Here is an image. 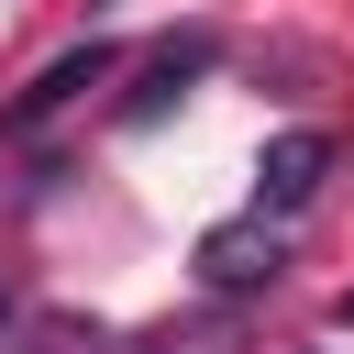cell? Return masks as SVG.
I'll return each instance as SVG.
<instances>
[{"instance_id": "obj_5", "label": "cell", "mask_w": 354, "mask_h": 354, "mask_svg": "<svg viewBox=\"0 0 354 354\" xmlns=\"http://www.w3.org/2000/svg\"><path fill=\"white\" fill-rule=\"evenodd\" d=\"M0 321H11V277H0Z\"/></svg>"}, {"instance_id": "obj_4", "label": "cell", "mask_w": 354, "mask_h": 354, "mask_svg": "<svg viewBox=\"0 0 354 354\" xmlns=\"http://www.w3.org/2000/svg\"><path fill=\"white\" fill-rule=\"evenodd\" d=\"M111 66H122V44H100V33H88L77 55H55V66H44V77H33L22 100H11V133H33V122H55V111H66L77 88H100Z\"/></svg>"}, {"instance_id": "obj_1", "label": "cell", "mask_w": 354, "mask_h": 354, "mask_svg": "<svg viewBox=\"0 0 354 354\" xmlns=\"http://www.w3.org/2000/svg\"><path fill=\"white\" fill-rule=\"evenodd\" d=\"M199 277H210L221 299H254V288H277V277H288V243H277V221L254 210V221H221V232H199Z\"/></svg>"}, {"instance_id": "obj_2", "label": "cell", "mask_w": 354, "mask_h": 354, "mask_svg": "<svg viewBox=\"0 0 354 354\" xmlns=\"http://www.w3.org/2000/svg\"><path fill=\"white\" fill-rule=\"evenodd\" d=\"M321 177H332V133H310V122H299V133H277V144H266V166H254V210H266V221H288V210H310V199H321Z\"/></svg>"}, {"instance_id": "obj_3", "label": "cell", "mask_w": 354, "mask_h": 354, "mask_svg": "<svg viewBox=\"0 0 354 354\" xmlns=\"http://www.w3.org/2000/svg\"><path fill=\"white\" fill-rule=\"evenodd\" d=\"M210 66H221V44H210V33H177V44H155V55H144V88L122 100V122H166V111H177V100H188Z\"/></svg>"}]
</instances>
